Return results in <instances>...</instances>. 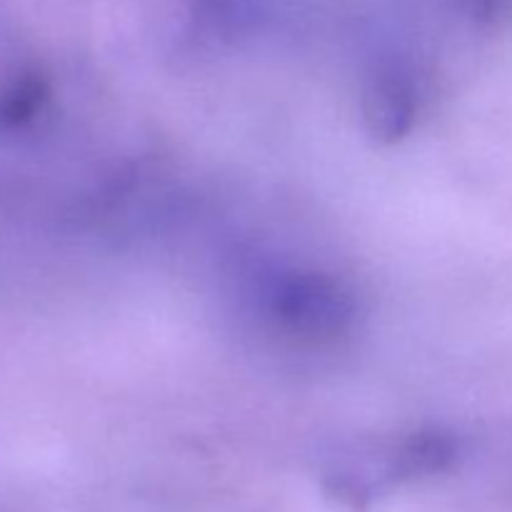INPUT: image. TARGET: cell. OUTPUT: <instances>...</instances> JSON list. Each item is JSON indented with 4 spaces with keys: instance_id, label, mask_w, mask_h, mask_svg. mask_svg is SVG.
I'll use <instances>...</instances> for the list:
<instances>
[{
    "instance_id": "3957f363",
    "label": "cell",
    "mask_w": 512,
    "mask_h": 512,
    "mask_svg": "<svg viewBox=\"0 0 512 512\" xmlns=\"http://www.w3.org/2000/svg\"><path fill=\"white\" fill-rule=\"evenodd\" d=\"M455 458V443L443 433H418L405 440L393 455L390 478H420L448 468Z\"/></svg>"
},
{
    "instance_id": "7a4b0ae2",
    "label": "cell",
    "mask_w": 512,
    "mask_h": 512,
    "mask_svg": "<svg viewBox=\"0 0 512 512\" xmlns=\"http://www.w3.org/2000/svg\"><path fill=\"white\" fill-rule=\"evenodd\" d=\"M415 108L418 98H415L413 80L398 65H383L365 83V125L380 143H395L403 138L413 128Z\"/></svg>"
},
{
    "instance_id": "277c9868",
    "label": "cell",
    "mask_w": 512,
    "mask_h": 512,
    "mask_svg": "<svg viewBox=\"0 0 512 512\" xmlns=\"http://www.w3.org/2000/svg\"><path fill=\"white\" fill-rule=\"evenodd\" d=\"M45 100V83L38 75L23 73L0 90V120L5 125H18L33 118Z\"/></svg>"
},
{
    "instance_id": "6da1fadb",
    "label": "cell",
    "mask_w": 512,
    "mask_h": 512,
    "mask_svg": "<svg viewBox=\"0 0 512 512\" xmlns=\"http://www.w3.org/2000/svg\"><path fill=\"white\" fill-rule=\"evenodd\" d=\"M278 315L293 330L305 335L335 333L353 313L348 295L330 280L293 278L275 295Z\"/></svg>"
}]
</instances>
